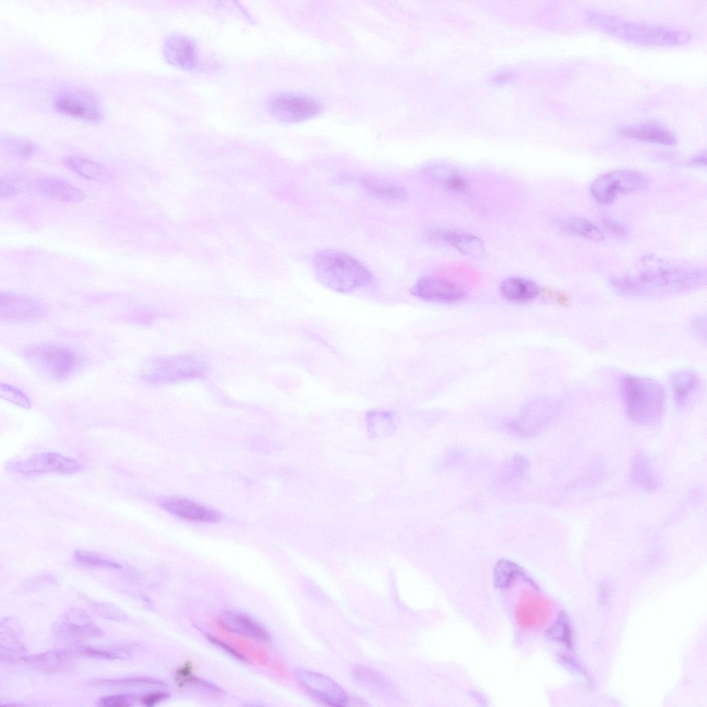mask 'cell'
<instances>
[{
  "mask_svg": "<svg viewBox=\"0 0 707 707\" xmlns=\"http://www.w3.org/2000/svg\"><path fill=\"white\" fill-rule=\"evenodd\" d=\"M648 267L637 273L621 274L610 284L619 294L632 298H661L688 293L705 285L706 271L690 266L648 258Z\"/></svg>",
  "mask_w": 707,
  "mask_h": 707,
  "instance_id": "cell-1",
  "label": "cell"
},
{
  "mask_svg": "<svg viewBox=\"0 0 707 707\" xmlns=\"http://www.w3.org/2000/svg\"><path fill=\"white\" fill-rule=\"evenodd\" d=\"M585 17L590 23L601 31L635 45L679 46L691 39V35L686 31L657 24L630 21L603 12L588 10Z\"/></svg>",
  "mask_w": 707,
  "mask_h": 707,
  "instance_id": "cell-2",
  "label": "cell"
},
{
  "mask_svg": "<svg viewBox=\"0 0 707 707\" xmlns=\"http://www.w3.org/2000/svg\"><path fill=\"white\" fill-rule=\"evenodd\" d=\"M312 270L320 283L339 293L366 287L373 280L369 270L356 258L332 249L320 251L314 255Z\"/></svg>",
  "mask_w": 707,
  "mask_h": 707,
  "instance_id": "cell-3",
  "label": "cell"
},
{
  "mask_svg": "<svg viewBox=\"0 0 707 707\" xmlns=\"http://www.w3.org/2000/svg\"><path fill=\"white\" fill-rule=\"evenodd\" d=\"M623 403L632 421L640 425H651L662 417L666 395L662 385L652 378L624 376L620 383Z\"/></svg>",
  "mask_w": 707,
  "mask_h": 707,
  "instance_id": "cell-4",
  "label": "cell"
},
{
  "mask_svg": "<svg viewBox=\"0 0 707 707\" xmlns=\"http://www.w3.org/2000/svg\"><path fill=\"white\" fill-rule=\"evenodd\" d=\"M27 363L39 374L53 380H65L75 375L84 358L75 349L59 343H36L22 351Z\"/></svg>",
  "mask_w": 707,
  "mask_h": 707,
  "instance_id": "cell-5",
  "label": "cell"
},
{
  "mask_svg": "<svg viewBox=\"0 0 707 707\" xmlns=\"http://www.w3.org/2000/svg\"><path fill=\"white\" fill-rule=\"evenodd\" d=\"M201 357L189 354L155 357L147 360L139 370L142 380L150 385H164L198 378L207 371Z\"/></svg>",
  "mask_w": 707,
  "mask_h": 707,
  "instance_id": "cell-6",
  "label": "cell"
},
{
  "mask_svg": "<svg viewBox=\"0 0 707 707\" xmlns=\"http://www.w3.org/2000/svg\"><path fill=\"white\" fill-rule=\"evenodd\" d=\"M648 182V177L639 171L621 169L599 176L592 182L590 191L597 201L610 204L619 194H628L646 188Z\"/></svg>",
  "mask_w": 707,
  "mask_h": 707,
  "instance_id": "cell-7",
  "label": "cell"
},
{
  "mask_svg": "<svg viewBox=\"0 0 707 707\" xmlns=\"http://www.w3.org/2000/svg\"><path fill=\"white\" fill-rule=\"evenodd\" d=\"M267 109L275 119L282 122L302 121L316 115L320 104L316 99L295 93H278L268 99Z\"/></svg>",
  "mask_w": 707,
  "mask_h": 707,
  "instance_id": "cell-8",
  "label": "cell"
},
{
  "mask_svg": "<svg viewBox=\"0 0 707 707\" xmlns=\"http://www.w3.org/2000/svg\"><path fill=\"white\" fill-rule=\"evenodd\" d=\"M8 467L12 472L25 476L57 474H72L80 469V464L76 460L54 452L38 453L28 458L17 461L8 464Z\"/></svg>",
  "mask_w": 707,
  "mask_h": 707,
  "instance_id": "cell-9",
  "label": "cell"
},
{
  "mask_svg": "<svg viewBox=\"0 0 707 707\" xmlns=\"http://www.w3.org/2000/svg\"><path fill=\"white\" fill-rule=\"evenodd\" d=\"M53 106L57 112L77 119L99 121L102 117L95 97L81 88L60 90L53 99Z\"/></svg>",
  "mask_w": 707,
  "mask_h": 707,
  "instance_id": "cell-10",
  "label": "cell"
},
{
  "mask_svg": "<svg viewBox=\"0 0 707 707\" xmlns=\"http://www.w3.org/2000/svg\"><path fill=\"white\" fill-rule=\"evenodd\" d=\"M296 675L301 686L320 701L338 707L345 706L349 704V695L330 677L304 669L297 670Z\"/></svg>",
  "mask_w": 707,
  "mask_h": 707,
  "instance_id": "cell-11",
  "label": "cell"
},
{
  "mask_svg": "<svg viewBox=\"0 0 707 707\" xmlns=\"http://www.w3.org/2000/svg\"><path fill=\"white\" fill-rule=\"evenodd\" d=\"M46 309L39 301L12 292L0 294V318L6 322H32L42 318Z\"/></svg>",
  "mask_w": 707,
  "mask_h": 707,
  "instance_id": "cell-12",
  "label": "cell"
},
{
  "mask_svg": "<svg viewBox=\"0 0 707 707\" xmlns=\"http://www.w3.org/2000/svg\"><path fill=\"white\" fill-rule=\"evenodd\" d=\"M413 296L434 302H454L463 300L465 291L458 284L437 277H423L410 288Z\"/></svg>",
  "mask_w": 707,
  "mask_h": 707,
  "instance_id": "cell-13",
  "label": "cell"
},
{
  "mask_svg": "<svg viewBox=\"0 0 707 707\" xmlns=\"http://www.w3.org/2000/svg\"><path fill=\"white\" fill-rule=\"evenodd\" d=\"M163 55L171 65L184 70H191L199 63L198 48L195 42L181 34L171 35L165 39Z\"/></svg>",
  "mask_w": 707,
  "mask_h": 707,
  "instance_id": "cell-14",
  "label": "cell"
},
{
  "mask_svg": "<svg viewBox=\"0 0 707 707\" xmlns=\"http://www.w3.org/2000/svg\"><path fill=\"white\" fill-rule=\"evenodd\" d=\"M159 506L180 519L195 522L216 523L221 515L215 510L193 501L176 496L163 498Z\"/></svg>",
  "mask_w": 707,
  "mask_h": 707,
  "instance_id": "cell-15",
  "label": "cell"
},
{
  "mask_svg": "<svg viewBox=\"0 0 707 707\" xmlns=\"http://www.w3.org/2000/svg\"><path fill=\"white\" fill-rule=\"evenodd\" d=\"M215 623L235 635L263 641L270 639V634L264 627L241 612L225 610L220 614Z\"/></svg>",
  "mask_w": 707,
  "mask_h": 707,
  "instance_id": "cell-16",
  "label": "cell"
},
{
  "mask_svg": "<svg viewBox=\"0 0 707 707\" xmlns=\"http://www.w3.org/2000/svg\"><path fill=\"white\" fill-rule=\"evenodd\" d=\"M619 133L628 139L664 146H673L677 142V137L671 130L653 122L621 126L619 128Z\"/></svg>",
  "mask_w": 707,
  "mask_h": 707,
  "instance_id": "cell-17",
  "label": "cell"
},
{
  "mask_svg": "<svg viewBox=\"0 0 707 707\" xmlns=\"http://www.w3.org/2000/svg\"><path fill=\"white\" fill-rule=\"evenodd\" d=\"M428 235L431 240L447 243L469 257L481 258L485 256L483 242L474 235L446 229H436L432 230Z\"/></svg>",
  "mask_w": 707,
  "mask_h": 707,
  "instance_id": "cell-18",
  "label": "cell"
},
{
  "mask_svg": "<svg viewBox=\"0 0 707 707\" xmlns=\"http://www.w3.org/2000/svg\"><path fill=\"white\" fill-rule=\"evenodd\" d=\"M58 630L68 638L81 639L88 637H100L103 631L93 621L90 615L84 610L72 608L68 611L59 624Z\"/></svg>",
  "mask_w": 707,
  "mask_h": 707,
  "instance_id": "cell-19",
  "label": "cell"
},
{
  "mask_svg": "<svg viewBox=\"0 0 707 707\" xmlns=\"http://www.w3.org/2000/svg\"><path fill=\"white\" fill-rule=\"evenodd\" d=\"M35 189L45 197L66 202L84 200V192L76 186L57 177H43L36 180Z\"/></svg>",
  "mask_w": 707,
  "mask_h": 707,
  "instance_id": "cell-20",
  "label": "cell"
},
{
  "mask_svg": "<svg viewBox=\"0 0 707 707\" xmlns=\"http://www.w3.org/2000/svg\"><path fill=\"white\" fill-rule=\"evenodd\" d=\"M670 387L676 405H689L700 391L701 380L693 371L683 369L675 371L670 377Z\"/></svg>",
  "mask_w": 707,
  "mask_h": 707,
  "instance_id": "cell-21",
  "label": "cell"
},
{
  "mask_svg": "<svg viewBox=\"0 0 707 707\" xmlns=\"http://www.w3.org/2000/svg\"><path fill=\"white\" fill-rule=\"evenodd\" d=\"M33 669L44 673H61L72 668V656L67 650H51L23 658Z\"/></svg>",
  "mask_w": 707,
  "mask_h": 707,
  "instance_id": "cell-22",
  "label": "cell"
},
{
  "mask_svg": "<svg viewBox=\"0 0 707 707\" xmlns=\"http://www.w3.org/2000/svg\"><path fill=\"white\" fill-rule=\"evenodd\" d=\"M515 614L521 628L531 629L545 621L549 614V608L541 598L527 594L519 603Z\"/></svg>",
  "mask_w": 707,
  "mask_h": 707,
  "instance_id": "cell-23",
  "label": "cell"
},
{
  "mask_svg": "<svg viewBox=\"0 0 707 707\" xmlns=\"http://www.w3.org/2000/svg\"><path fill=\"white\" fill-rule=\"evenodd\" d=\"M63 164L70 171L88 180L108 183L113 179L111 173L101 164L80 156H68Z\"/></svg>",
  "mask_w": 707,
  "mask_h": 707,
  "instance_id": "cell-24",
  "label": "cell"
},
{
  "mask_svg": "<svg viewBox=\"0 0 707 707\" xmlns=\"http://www.w3.org/2000/svg\"><path fill=\"white\" fill-rule=\"evenodd\" d=\"M499 289L505 298L514 302L530 301L540 293L539 287L536 282L521 277L505 278L501 282Z\"/></svg>",
  "mask_w": 707,
  "mask_h": 707,
  "instance_id": "cell-25",
  "label": "cell"
},
{
  "mask_svg": "<svg viewBox=\"0 0 707 707\" xmlns=\"http://www.w3.org/2000/svg\"><path fill=\"white\" fill-rule=\"evenodd\" d=\"M427 174L433 181L449 191L466 193L469 189L467 179L453 169L435 166L429 168Z\"/></svg>",
  "mask_w": 707,
  "mask_h": 707,
  "instance_id": "cell-26",
  "label": "cell"
},
{
  "mask_svg": "<svg viewBox=\"0 0 707 707\" xmlns=\"http://www.w3.org/2000/svg\"><path fill=\"white\" fill-rule=\"evenodd\" d=\"M362 186L373 196L385 200L399 202L407 197L404 188L393 182L369 177L362 180Z\"/></svg>",
  "mask_w": 707,
  "mask_h": 707,
  "instance_id": "cell-27",
  "label": "cell"
},
{
  "mask_svg": "<svg viewBox=\"0 0 707 707\" xmlns=\"http://www.w3.org/2000/svg\"><path fill=\"white\" fill-rule=\"evenodd\" d=\"M559 228L569 233L578 235L592 241L604 240V234L599 227L592 222L581 217H570L559 223Z\"/></svg>",
  "mask_w": 707,
  "mask_h": 707,
  "instance_id": "cell-28",
  "label": "cell"
},
{
  "mask_svg": "<svg viewBox=\"0 0 707 707\" xmlns=\"http://www.w3.org/2000/svg\"><path fill=\"white\" fill-rule=\"evenodd\" d=\"M356 678L371 688L381 693L394 695L391 684L382 675L365 666H358L354 668Z\"/></svg>",
  "mask_w": 707,
  "mask_h": 707,
  "instance_id": "cell-29",
  "label": "cell"
},
{
  "mask_svg": "<svg viewBox=\"0 0 707 707\" xmlns=\"http://www.w3.org/2000/svg\"><path fill=\"white\" fill-rule=\"evenodd\" d=\"M1 147L7 155L18 158L30 157L37 151V147L32 142L15 137L2 138Z\"/></svg>",
  "mask_w": 707,
  "mask_h": 707,
  "instance_id": "cell-30",
  "label": "cell"
},
{
  "mask_svg": "<svg viewBox=\"0 0 707 707\" xmlns=\"http://www.w3.org/2000/svg\"><path fill=\"white\" fill-rule=\"evenodd\" d=\"M524 574L523 569L516 563L505 560H500L494 569V581L498 588L509 586L515 578Z\"/></svg>",
  "mask_w": 707,
  "mask_h": 707,
  "instance_id": "cell-31",
  "label": "cell"
},
{
  "mask_svg": "<svg viewBox=\"0 0 707 707\" xmlns=\"http://www.w3.org/2000/svg\"><path fill=\"white\" fill-rule=\"evenodd\" d=\"M30 188L28 181L19 175L6 174L0 179L1 197H10L23 194Z\"/></svg>",
  "mask_w": 707,
  "mask_h": 707,
  "instance_id": "cell-32",
  "label": "cell"
},
{
  "mask_svg": "<svg viewBox=\"0 0 707 707\" xmlns=\"http://www.w3.org/2000/svg\"><path fill=\"white\" fill-rule=\"evenodd\" d=\"M74 559L79 564L86 566L113 569L123 568L120 563L105 555L85 550H76L74 552Z\"/></svg>",
  "mask_w": 707,
  "mask_h": 707,
  "instance_id": "cell-33",
  "label": "cell"
},
{
  "mask_svg": "<svg viewBox=\"0 0 707 707\" xmlns=\"http://www.w3.org/2000/svg\"><path fill=\"white\" fill-rule=\"evenodd\" d=\"M632 478L637 484L646 488H653L656 481L650 463L643 456H637L632 466Z\"/></svg>",
  "mask_w": 707,
  "mask_h": 707,
  "instance_id": "cell-34",
  "label": "cell"
},
{
  "mask_svg": "<svg viewBox=\"0 0 707 707\" xmlns=\"http://www.w3.org/2000/svg\"><path fill=\"white\" fill-rule=\"evenodd\" d=\"M572 628L566 614L561 612L554 624L548 629L547 636L552 640L564 643L568 648L572 646Z\"/></svg>",
  "mask_w": 707,
  "mask_h": 707,
  "instance_id": "cell-35",
  "label": "cell"
},
{
  "mask_svg": "<svg viewBox=\"0 0 707 707\" xmlns=\"http://www.w3.org/2000/svg\"><path fill=\"white\" fill-rule=\"evenodd\" d=\"M97 686H163L164 683L158 679L146 677H133L122 679H101L94 682Z\"/></svg>",
  "mask_w": 707,
  "mask_h": 707,
  "instance_id": "cell-36",
  "label": "cell"
},
{
  "mask_svg": "<svg viewBox=\"0 0 707 707\" xmlns=\"http://www.w3.org/2000/svg\"><path fill=\"white\" fill-rule=\"evenodd\" d=\"M367 420L369 429L377 434L393 427L392 415L387 411L371 410L367 414Z\"/></svg>",
  "mask_w": 707,
  "mask_h": 707,
  "instance_id": "cell-37",
  "label": "cell"
},
{
  "mask_svg": "<svg viewBox=\"0 0 707 707\" xmlns=\"http://www.w3.org/2000/svg\"><path fill=\"white\" fill-rule=\"evenodd\" d=\"M0 396L20 407L30 409L31 403L26 394L18 388L5 383L0 385Z\"/></svg>",
  "mask_w": 707,
  "mask_h": 707,
  "instance_id": "cell-38",
  "label": "cell"
},
{
  "mask_svg": "<svg viewBox=\"0 0 707 707\" xmlns=\"http://www.w3.org/2000/svg\"><path fill=\"white\" fill-rule=\"evenodd\" d=\"M92 609L97 614L108 619L126 620V615L120 609L115 606L104 602L93 603Z\"/></svg>",
  "mask_w": 707,
  "mask_h": 707,
  "instance_id": "cell-39",
  "label": "cell"
},
{
  "mask_svg": "<svg viewBox=\"0 0 707 707\" xmlns=\"http://www.w3.org/2000/svg\"><path fill=\"white\" fill-rule=\"evenodd\" d=\"M527 468V459L521 454H516L512 457L507 466V475L523 476L526 473Z\"/></svg>",
  "mask_w": 707,
  "mask_h": 707,
  "instance_id": "cell-40",
  "label": "cell"
},
{
  "mask_svg": "<svg viewBox=\"0 0 707 707\" xmlns=\"http://www.w3.org/2000/svg\"><path fill=\"white\" fill-rule=\"evenodd\" d=\"M131 697L129 695H115L101 697L99 706L106 707H127L131 706Z\"/></svg>",
  "mask_w": 707,
  "mask_h": 707,
  "instance_id": "cell-41",
  "label": "cell"
},
{
  "mask_svg": "<svg viewBox=\"0 0 707 707\" xmlns=\"http://www.w3.org/2000/svg\"><path fill=\"white\" fill-rule=\"evenodd\" d=\"M206 638L214 645L220 648L227 653L230 654L233 657L242 661H248V659L242 654H240L233 646L224 641L222 639L213 637L208 633L205 634Z\"/></svg>",
  "mask_w": 707,
  "mask_h": 707,
  "instance_id": "cell-42",
  "label": "cell"
},
{
  "mask_svg": "<svg viewBox=\"0 0 707 707\" xmlns=\"http://www.w3.org/2000/svg\"><path fill=\"white\" fill-rule=\"evenodd\" d=\"M602 222L605 229L614 236L624 238L627 235V229L618 221L606 217Z\"/></svg>",
  "mask_w": 707,
  "mask_h": 707,
  "instance_id": "cell-43",
  "label": "cell"
},
{
  "mask_svg": "<svg viewBox=\"0 0 707 707\" xmlns=\"http://www.w3.org/2000/svg\"><path fill=\"white\" fill-rule=\"evenodd\" d=\"M79 652L83 656L93 658H101L106 659H115L119 658V655L114 652L93 648H82L79 651Z\"/></svg>",
  "mask_w": 707,
  "mask_h": 707,
  "instance_id": "cell-44",
  "label": "cell"
},
{
  "mask_svg": "<svg viewBox=\"0 0 707 707\" xmlns=\"http://www.w3.org/2000/svg\"><path fill=\"white\" fill-rule=\"evenodd\" d=\"M169 697L168 693L166 692H153L145 695H143L140 701L146 706H153L156 704L167 699Z\"/></svg>",
  "mask_w": 707,
  "mask_h": 707,
  "instance_id": "cell-45",
  "label": "cell"
},
{
  "mask_svg": "<svg viewBox=\"0 0 707 707\" xmlns=\"http://www.w3.org/2000/svg\"><path fill=\"white\" fill-rule=\"evenodd\" d=\"M691 329L695 335L701 338H706V322L704 317H696L691 322Z\"/></svg>",
  "mask_w": 707,
  "mask_h": 707,
  "instance_id": "cell-46",
  "label": "cell"
},
{
  "mask_svg": "<svg viewBox=\"0 0 707 707\" xmlns=\"http://www.w3.org/2000/svg\"><path fill=\"white\" fill-rule=\"evenodd\" d=\"M249 658L252 659L260 666H265L268 662V656L264 648L255 646L251 651Z\"/></svg>",
  "mask_w": 707,
  "mask_h": 707,
  "instance_id": "cell-47",
  "label": "cell"
},
{
  "mask_svg": "<svg viewBox=\"0 0 707 707\" xmlns=\"http://www.w3.org/2000/svg\"><path fill=\"white\" fill-rule=\"evenodd\" d=\"M691 164L696 166H706V153H700L699 154L695 156L691 159Z\"/></svg>",
  "mask_w": 707,
  "mask_h": 707,
  "instance_id": "cell-48",
  "label": "cell"
}]
</instances>
